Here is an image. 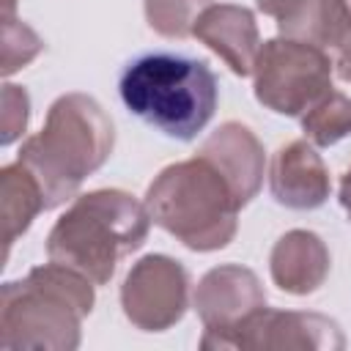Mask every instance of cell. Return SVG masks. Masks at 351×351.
I'll list each match as a JSON object with an SVG mask.
<instances>
[{
	"label": "cell",
	"mask_w": 351,
	"mask_h": 351,
	"mask_svg": "<svg viewBox=\"0 0 351 351\" xmlns=\"http://www.w3.org/2000/svg\"><path fill=\"white\" fill-rule=\"evenodd\" d=\"M112 143V121L101 104L88 93H63L52 101L41 132L22 143L19 162L36 176L44 206L55 208L110 159Z\"/></svg>",
	"instance_id": "6da1fadb"
},
{
	"label": "cell",
	"mask_w": 351,
	"mask_h": 351,
	"mask_svg": "<svg viewBox=\"0 0 351 351\" xmlns=\"http://www.w3.org/2000/svg\"><path fill=\"white\" fill-rule=\"evenodd\" d=\"M123 107L176 140H195L217 110L219 85L206 60L156 49L129 60L118 77Z\"/></svg>",
	"instance_id": "7a4b0ae2"
},
{
	"label": "cell",
	"mask_w": 351,
	"mask_h": 351,
	"mask_svg": "<svg viewBox=\"0 0 351 351\" xmlns=\"http://www.w3.org/2000/svg\"><path fill=\"white\" fill-rule=\"evenodd\" d=\"M148 228L151 214L145 203L123 189H96L80 195L55 222L47 239V258L104 285L121 258L143 247Z\"/></svg>",
	"instance_id": "3957f363"
},
{
	"label": "cell",
	"mask_w": 351,
	"mask_h": 351,
	"mask_svg": "<svg viewBox=\"0 0 351 351\" xmlns=\"http://www.w3.org/2000/svg\"><path fill=\"white\" fill-rule=\"evenodd\" d=\"M93 280L49 261L25 280L5 282L0 299V348H77L80 321L93 307Z\"/></svg>",
	"instance_id": "277c9868"
},
{
	"label": "cell",
	"mask_w": 351,
	"mask_h": 351,
	"mask_svg": "<svg viewBox=\"0 0 351 351\" xmlns=\"http://www.w3.org/2000/svg\"><path fill=\"white\" fill-rule=\"evenodd\" d=\"M143 203L151 222L197 252L225 247L236 236L239 211L244 208L225 173L200 151L167 165L151 181Z\"/></svg>",
	"instance_id": "5b68a950"
},
{
	"label": "cell",
	"mask_w": 351,
	"mask_h": 351,
	"mask_svg": "<svg viewBox=\"0 0 351 351\" xmlns=\"http://www.w3.org/2000/svg\"><path fill=\"white\" fill-rule=\"evenodd\" d=\"M332 66L318 44L288 36L269 38L252 66L255 99L277 115H302L332 88Z\"/></svg>",
	"instance_id": "8992f818"
},
{
	"label": "cell",
	"mask_w": 351,
	"mask_h": 351,
	"mask_svg": "<svg viewBox=\"0 0 351 351\" xmlns=\"http://www.w3.org/2000/svg\"><path fill=\"white\" fill-rule=\"evenodd\" d=\"M126 318L143 332H162L181 321L189 304V274L167 255H145L121 285Z\"/></svg>",
	"instance_id": "52a82bcc"
},
{
	"label": "cell",
	"mask_w": 351,
	"mask_h": 351,
	"mask_svg": "<svg viewBox=\"0 0 351 351\" xmlns=\"http://www.w3.org/2000/svg\"><path fill=\"white\" fill-rule=\"evenodd\" d=\"M266 307V293L255 271L225 263L203 274L195 291V310L203 321V348H228L233 329Z\"/></svg>",
	"instance_id": "ba28073f"
},
{
	"label": "cell",
	"mask_w": 351,
	"mask_h": 351,
	"mask_svg": "<svg viewBox=\"0 0 351 351\" xmlns=\"http://www.w3.org/2000/svg\"><path fill=\"white\" fill-rule=\"evenodd\" d=\"M335 321L318 313H282L261 307L228 337V348H343Z\"/></svg>",
	"instance_id": "9c48e42d"
},
{
	"label": "cell",
	"mask_w": 351,
	"mask_h": 351,
	"mask_svg": "<svg viewBox=\"0 0 351 351\" xmlns=\"http://www.w3.org/2000/svg\"><path fill=\"white\" fill-rule=\"evenodd\" d=\"M269 189L271 197L296 211H310L326 203L329 197V170L315 148L304 140L280 145L269 165Z\"/></svg>",
	"instance_id": "30bf717a"
},
{
	"label": "cell",
	"mask_w": 351,
	"mask_h": 351,
	"mask_svg": "<svg viewBox=\"0 0 351 351\" xmlns=\"http://www.w3.org/2000/svg\"><path fill=\"white\" fill-rule=\"evenodd\" d=\"M280 36L337 49L351 36V0H258Z\"/></svg>",
	"instance_id": "8fae6325"
},
{
	"label": "cell",
	"mask_w": 351,
	"mask_h": 351,
	"mask_svg": "<svg viewBox=\"0 0 351 351\" xmlns=\"http://www.w3.org/2000/svg\"><path fill=\"white\" fill-rule=\"evenodd\" d=\"M192 36L206 44L211 52H217L233 74L250 77L258 49H261V33L255 25V16L244 5L233 3H211L195 22Z\"/></svg>",
	"instance_id": "7c38bea8"
},
{
	"label": "cell",
	"mask_w": 351,
	"mask_h": 351,
	"mask_svg": "<svg viewBox=\"0 0 351 351\" xmlns=\"http://www.w3.org/2000/svg\"><path fill=\"white\" fill-rule=\"evenodd\" d=\"M200 154L225 173L241 206H247L258 195L263 184V145L244 123L228 121L214 129L200 145Z\"/></svg>",
	"instance_id": "4fadbf2b"
},
{
	"label": "cell",
	"mask_w": 351,
	"mask_h": 351,
	"mask_svg": "<svg viewBox=\"0 0 351 351\" xmlns=\"http://www.w3.org/2000/svg\"><path fill=\"white\" fill-rule=\"evenodd\" d=\"M271 280L285 293H313L329 274V250L313 230H288L277 239L269 258Z\"/></svg>",
	"instance_id": "5bb4252c"
},
{
	"label": "cell",
	"mask_w": 351,
	"mask_h": 351,
	"mask_svg": "<svg viewBox=\"0 0 351 351\" xmlns=\"http://www.w3.org/2000/svg\"><path fill=\"white\" fill-rule=\"evenodd\" d=\"M0 206H3V230H5V255L16 236H22L38 211H47L44 192L36 181V176L16 159L14 165H5L0 173Z\"/></svg>",
	"instance_id": "9a60e30c"
},
{
	"label": "cell",
	"mask_w": 351,
	"mask_h": 351,
	"mask_svg": "<svg viewBox=\"0 0 351 351\" xmlns=\"http://www.w3.org/2000/svg\"><path fill=\"white\" fill-rule=\"evenodd\" d=\"M299 118H302L304 137L313 145H321V148L335 145V143H340L343 137L351 134V99L343 90L329 88Z\"/></svg>",
	"instance_id": "2e32d148"
},
{
	"label": "cell",
	"mask_w": 351,
	"mask_h": 351,
	"mask_svg": "<svg viewBox=\"0 0 351 351\" xmlns=\"http://www.w3.org/2000/svg\"><path fill=\"white\" fill-rule=\"evenodd\" d=\"M208 5L211 0H145V19L165 38H186Z\"/></svg>",
	"instance_id": "e0dca14e"
},
{
	"label": "cell",
	"mask_w": 351,
	"mask_h": 351,
	"mask_svg": "<svg viewBox=\"0 0 351 351\" xmlns=\"http://www.w3.org/2000/svg\"><path fill=\"white\" fill-rule=\"evenodd\" d=\"M41 38L25 25L11 16H3V74H14L25 63H30L41 52Z\"/></svg>",
	"instance_id": "ac0fdd59"
},
{
	"label": "cell",
	"mask_w": 351,
	"mask_h": 351,
	"mask_svg": "<svg viewBox=\"0 0 351 351\" xmlns=\"http://www.w3.org/2000/svg\"><path fill=\"white\" fill-rule=\"evenodd\" d=\"M27 115H30V99L19 85H5L3 88V143H14L25 126H27Z\"/></svg>",
	"instance_id": "d6986e66"
},
{
	"label": "cell",
	"mask_w": 351,
	"mask_h": 351,
	"mask_svg": "<svg viewBox=\"0 0 351 351\" xmlns=\"http://www.w3.org/2000/svg\"><path fill=\"white\" fill-rule=\"evenodd\" d=\"M335 69L346 82H351V36L335 49Z\"/></svg>",
	"instance_id": "ffe728a7"
},
{
	"label": "cell",
	"mask_w": 351,
	"mask_h": 351,
	"mask_svg": "<svg viewBox=\"0 0 351 351\" xmlns=\"http://www.w3.org/2000/svg\"><path fill=\"white\" fill-rule=\"evenodd\" d=\"M340 206H343V211L351 217V167L343 173V178H340Z\"/></svg>",
	"instance_id": "44dd1931"
}]
</instances>
